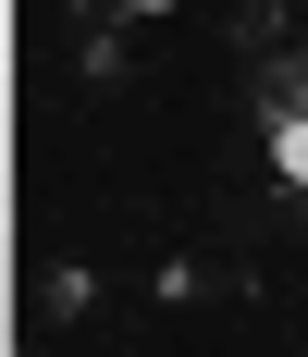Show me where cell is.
<instances>
[{
  "instance_id": "cell-1",
  "label": "cell",
  "mask_w": 308,
  "mask_h": 357,
  "mask_svg": "<svg viewBox=\"0 0 308 357\" xmlns=\"http://www.w3.org/2000/svg\"><path fill=\"white\" fill-rule=\"evenodd\" d=\"M247 111H259V136H284V123H308V37H296V50H272V62L247 74Z\"/></svg>"
},
{
  "instance_id": "cell-2",
  "label": "cell",
  "mask_w": 308,
  "mask_h": 357,
  "mask_svg": "<svg viewBox=\"0 0 308 357\" xmlns=\"http://www.w3.org/2000/svg\"><path fill=\"white\" fill-rule=\"evenodd\" d=\"M124 62H136V50H124V13H87V25H74V74H87V86H111Z\"/></svg>"
},
{
  "instance_id": "cell-3",
  "label": "cell",
  "mask_w": 308,
  "mask_h": 357,
  "mask_svg": "<svg viewBox=\"0 0 308 357\" xmlns=\"http://www.w3.org/2000/svg\"><path fill=\"white\" fill-rule=\"evenodd\" d=\"M222 25H235V50H259V62H272V50H296V13H284V0H235Z\"/></svg>"
},
{
  "instance_id": "cell-4",
  "label": "cell",
  "mask_w": 308,
  "mask_h": 357,
  "mask_svg": "<svg viewBox=\"0 0 308 357\" xmlns=\"http://www.w3.org/2000/svg\"><path fill=\"white\" fill-rule=\"evenodd\" d=\"M161 296H247L235 259H161Z\"/></svg>"
},
{
  "instance_id": "cell-5",
  "label": "cell",
  "mask_w": 308,
  "mask_h": 357,
  "mask_svg": "<svg viewBox=\"0 0 308 357\" xmlns=\"http://www.w3.org/2000/svg\"><path fill=\"white\" fill-rule=\"evenodd\" d=\"M37 308H50V321H87V308H99V284H87V271H74V259H62V271L37 284Z\"/></svg>"
},
{
  "instance_id": "cell-6",
  "label": "cell",
  "mask_w": 308,
  "mask_h": 357,
  "mask_svg": "<svg viewBox=\"0 0 308 357\" xmlns=\"http://www.w3.org/2000/svg\"><path fill=\"white\" fill-rule=\"evenodd\" d=\"M272 173H284V185L308 197V123H284V136H272Z\"/></svg>"
},
{
  "instance_id": "cell-7",
  "label": "cell",
  "mask_w": 308,
  "mask_h": 357,
  "mask_svg": "<svg viewBox=\"0 0 308 357\" xmlns=\"http://www.w3.org/2000/svg\"><path fill=\"white\" fill-rule=\"evenodd\" d=\"M124 13H173V0H124Z\"/></svg>"
},
{
  "instance_id": "cell-8",
  "label": "cell",
  "mask_w": 308,
  "mask_h": 357,
  "mask_svg": "<svg viewBox=\"0 0 308 357\" xmlns=\"http://www.w3.org/2000/svg\"><path fill=\"white\" fill-rule=\"evenodd\" d=\"M13 357H37V345H13Z\"/></svg>"
}]
</instances>
